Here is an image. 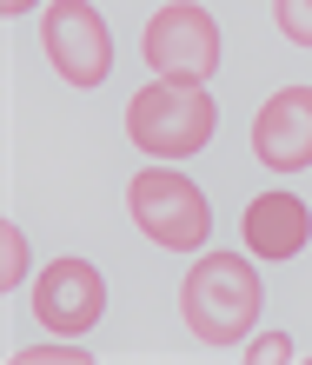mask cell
<instances>
[{
	"mask_svg": "<svg viewBox=\"0 0 312 365\" xmlns=\"http://www.w3.org/2000/svg\"><path fill=\"white\" fill-rule=\"evenodd\" d=\"M266 312V279L239 252H199L180 279V319L199 346H246Z\"/></svg>",
	"mask_w": 312,
	"mask_h": 365,
	"instance_id": "6da1fadb",
	"label": "cell"
},
{
	"mask_svg": "<svg viewBox=\"0 0 312 365\" xmlns=\"http://www.w3.org/2000/svg\"><path fill=\"white\" fill-rule=\"evenodd\" d=\"M219 133V100L186 80H153L127 100V140L147 160H199Z\"/></svg>",
	"mask_w": 312,
	"mask_h": 365,
	"instance_id": "7a4b0ae2",
	"label": "cell"
},
{
	"mask_svg": "<svg viewBox=\"0 0 312 365\" xmlns=\"http://www.w3.org/2000/svg\"><path fill=\"white\" fill-rule=\"evenodd\" d=\"M127 212L160 252H206L213 240V200L173 166H140L127 180Z\"/></svg>",
	"mask_w": 312,
	"mask_h": 365,
	"instance_id": "3957f363",
	"label": "cell"
},
{
	"mask_svg": "<svg viewBox=\"0 0 312 365\" xmlns=\"http://www.w3.org/2000/svg\"><path fill=\"white\" fill-rule=\"evenodd\" d=\"M140 53H147L153 80H186V87H206V80L219 73L226 34H219L213 7H199V0H166V7L147 20V34H140Z\"/></svg>",
	"mask_w": 312,
	"mask_h": 365,
	"instance_id": "277c9868",
	"label": "cell"
},
{
	"mask_svg": "<svg viewBox=\"0 0 312 365\" xmlns=\"http://www.w3.org/2000/svg\"><path fill=\"white\" fill-rule=\"evenodd\" d=\"M40 40H47V60L67 87H107L113 80V27L93 0H53L40 14Z\"/></svg>",
	"mask_w": 312,
	"mask_h": 365,
	"instance_id": "5b68a950",
	"label": "cell"
},
{
	"mask_svg": "<svg viewBox=\"0 0 312 365\" xmlns=\"http://www.w3.org/2000/svg\"><path fill=\"white\" fill-rule=\"evenodd\" d=\"M107 312V272L80 252H60V259L40 266L33 279V326H47L60 339H87Z\"/></svg>",
	"mask_w": 312,
	"mask_h": 365,
	"instance_id": "8992f818",
	"label": "cell"
},
{
	"mask_svg": "<svg viewBox=\"0 0 312 365\" xmlns=\"http://www.w3.org/2000/svg\"><path fill=\"white\" fill-rule=\"evenodd\" d=\"M253 160L266 173H306L312 166V87H279L253 113Z\"/></svg>",
	"mask_w": 312,
	"mask_h": 365,
	"instance_id": "52a82bcc",
	"label": "cell"
},
{
	"mask_svg": "<svg viewBox=\"0 0 312 365\" xmlns=\"http://www.w3.org/2000/svg\"><path fill=\"white\" fill-rule=\"evenodd\" d=\"M246 246H253V259H299L312 246V206L299 192H253L246 200Z\"/></svg>",
	"mask_w": 312,
	"mask_h": 365,
	"instance_id": "ba28073f",
	"label": "cell"
},
{
	"mask_svg": "<svg viewBox=\"0 0 312 365\" xmlns=\"http://www.w3.org/2000/svg\"><path fill=\"white\" fill-rule=\"evenodd\" d=\"M27 272H33L27 232H20V226L7 220V226H0V286H7V292H20V286H27Z\"/></svg>",
	"mask_w": 312,
	"mask_h": 365,
	"instance_id": "9c48e42d",
	"label": "cell"
},
{
	"mask_svg": "<svg viewBox=\"0 0 312 365\" xmlns=\"http://www.w3.org/2000/svg\"><path fill=\"white\" fill-rule=\"evenodd\" d=\"M20 365H93V352L80 339H40V346H20Z\"/></svg>",
	"mask_w": 312,
	"mask_h": 365,
	"instance_id": "30bf717a",
	"label": "cell"
},
{
	"mask_svg": "<svg viewBox=\"0 0 312 365\" xmlns=\"http://www.w3.org/2000/svg\"><path fill=\"white\" fill-rule=\"evenodd\" d=\"M273 14H279V34L293 47H312V0H273Z\"/></svg>",
	"mask_w": 312,
	"mask_h": 365,
	"instance_id": "8fae6325",
	"label": "cell"
},
{
	"mask_svg": "<svg viewBox=\"0 0 312 365\" xmlns=\"http://www.w3.org/2000/svg\"><path fill=\"white\" fill-rule=\"evenodd\" d=\"M286 359H299V346L286 332H253L246 339V365H286Z\"/></svg>",
	"mask_w": 312,
	"mask_h": 365,
	"instance_id": "7c38bea8",
	"label": "cell"
},
{
	"mask_svg": "<svg viewBox=\"0 0 312 365\" xmlns=\"http://www.w3.org/2000/svg\"><path fill=\"white\" fill-rule=\"evenodd\" d=\"M40 0H0V14H33Z\"/></svg>",
	"mask_w": 312,
	"mask_h": 365,
	"instance_id": "4fadbf2b",
	"label": "cell"
}]
</instances>
